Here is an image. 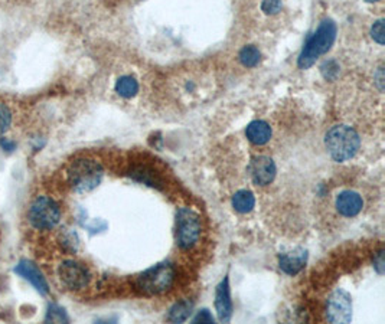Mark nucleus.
<instances>
[{
  "label": "nucleus",
  "mask_w": 385,
  "mask_h": 324,
  "mask_svg": "<svg viewBox=\"0 0 385 324\" xmlns=\"http://www.w3.org/2000/svg\"><path fill=\"white\" fill-rule=\"evenodd\" d=\"M337 23L332 19L322 21L319 28H317L313 35L308 39L302 53L299 55L297 65L300 70H309L310 66L314 65L317 58L328 54L335 39H337Z\"/></svg>",
  "instance_id": "obj_1"
},
{
  "label": "nucleus",
  "mask_w": 385,
  "mask_h": 324,
  "mask_svg": "<svg viewBox=\"0 0 385 324\" xmlns=\"http://www.w3.org/2000/svg\"><path fill=\"white\" fill-rule=\"evenodd\" d=\"M325 146L333 160L346 162L358 153L361 139L353 127L333 126L325 135Z\"/></svg>",
  "instance_id": "obj_2"
},
{
  "label": "nucleus",
  "mask_w": 385,
  "mask_h": 324,
  "mask_svg": "<svg viewBox=\"0 0 385 324\" xmlns=\"http://www.w3.org/2000/svg\"><path fill=\"white\" fill-rule=\"evenodd\" d=\"M104 170L98 162L91 159H78L73 162L66 172L71 189L77 193H88L102 183Z\"/></svg>",
  "instance_id": "obj_3"
},
{
  "label": "nucleus",
  "mask_w": 385,
  "mask_h": 324,
  "mask_svg": "<svg viewBox=\"0 0 385 324\" xmlns=\"http://www.w3.org/2000/svg\"><path fill=\"white\" fill-rule=\"evenodd\" d=\"M175 269L171 264L162 263L144 271L138 277L136 285L139 292L147 296H158L166 293L173 285Z\"/></svg>",
  "instance_id": "obj_4"
},
{
  "label": "nucleus",
  "mask_w": 385,
  "mask_h": 324,
  "mask_svg": "<svg viewBox=\"0 0 385 324\" xmlns=\"http://www.w3.org/2000/svg\"><path fill=\"white\" fill-rule=\"evenodd\" d=\"M29 224L41 231L55 228L61 220L59 204L49 196H38L28 211Z\"/></svg>",
  "instance_id": "obj_5"
},
{
  "label": "nucleus",
  "mask_w": 385,
  "mask_h": 324,
  "mask_svg": "<svg viewBox=\"0 0 385 324\" xmlns=\"http://www.w3.org/2000/svg\"><path fill=\"white\" fill-rule=\"evenodd\" d=\"M200 238V219L189 208H180L176 213V242L182 249H191Z\"/></svg>",
  "instance_id": "obj_6"
},
{
  "label": "nucleus",
  "mask_w": 385,
  "mask_h": 324,
  "mask_svg": "<svg viewBox=\"0 0 385 324\" xmlns=\"http://www.w3.org/2000/svg\"><path fill=\"white\" fill-rule=\"evenodd\" d=\"M58 276L61 283L68 289H74V292L86 288L91 281L88 268L74 260L64 261L58 268Z\"/></svg>",
  "instance_id": "obj_7"
},
{
  "label": "nucleus",
  "mask_w": 385,
  "mask_h": 324,
  "mask_svg": "<svg viewBox=\"0 0 385 324\" xmlns=\"http://www.w3.org/2000/svg\"><path fill=\"white\" fill-rule=\"evenodd\" d=\"M326 318L330 323H350L353 320V300L344 289H335L329 296L326 303Z\"/></svg>",
  "instance_id": "obj_8"
},
{
  "label": "nucleus",
  "mask_w": 385,
  "mask_h": 324,
  "mask_svg": "<svg viewBox=\"0 0 385 324\" xmlns=\"http://www.w3.org/2000/svg\"><path fill=\"white\" fill-rule=\"evenodd\" d=\"M276 173V164L269 156H257L250 163V175L257 186L270 184L274 180Z\"/></svg>",
  "instance_id": "obj_9"
},
{
  "label": "nucleus",
  "mask_w": 385,
  "mask_h": 324,
  "mask_svg": "<svg viewBox=\"0 0 385 324\" xmlns=\"http://www.w3.org/2000/svg\"><path fill=\"white\" fill-rule=\"evenodd\" d=\"M15 272H16V274H19L22 278L28 280L33 287L38 289L41 294H48L49 293V287H48V283H46L44 274L33 263H30L28 260L21 261L18 265H16Z\"/></svg>",
  "instance_id": "obj_10"
},
{
  "label": "nucleus",
  "mask_w": 385,
  "mask_h": 324,
  "mask_svg": "<svg viewBox=\"0 0 385 324\" xmlns=\"http://www.w3.org/2000/svg\"><path fill=\"white\" fill-rule=\"evenodd\" d=\"M335 204H337V211L342 216L354 218L362 211L364 200H362L361 195L354 191H344L337 196Z\"/></svg>",
  "instance_id": "obj_11"
},
{
  "label": "nucleus",
  "mask_w": 385,
  "mask_h": 324,
  "mask_svg": "<svg viewBox=\"0 0 385 324\" xmlns=\"http://www.w3.org/2000/svg\"><path fill=\"white\" fill-rule=\"evenodd\" d=\"M308 263V252L302 248L294 249L292 252L281 254L279 257V267L288 276H296L305 268Z\"/></svg>",
  "instance_id": "obj_12"
},
{
  "label": "nucleus",
  "mask_w": 385,
  "mask_h": 324,
  "mask_svg": "<svg viewBox=\"0 0 385 324\" xmlns=\"http://www.w3.org/2000/svg\"><path fill=\"white\" fill-rule=\"evenodd\" d=\"M215 309L218 313V318L224 323L229 321L232 316V301L229 294V281L228 277H225L221 284L216 287L215 293Z\"/></svg>",
  "instance_id": "obj_13"
},
{
  "label": "nucleus",
  "mask_w": 385,
  "mask_h": 324,
  "mask_svg": "<svg viewBox=\"0 0 385 324\" xmlns=\"http://www.w3.org/2000/svg\"><path fill=\"white\" fill-rule=\"evenodd\" d=\"M245 135L248 142L256 146H263L269 143L272 139V127L263 120H256L247 126Z\"/></svg>",
  "instance_id": "obj_14"
},
{
  "label": "nucleus",
  "mask_w": 385,
  "mask_h": 324,
  "mask_svg": "<svg viewBox=\"0 0 385 324\" xmlns=\"http://www.w3.org/2000/svg\"><path fill=\"white\" fill-rule=\"evenodd\" d=\"M232 207L240 213H248L256 207V198L250 191H238L232 196Z\"/></svg>",
  "instance_id": "obj_15"
},
{
  "label": "nucleus",
  "mask_w": 385,
  "mask_h": 324,
  "mask_svg": "<svg viewBox=\"0 0 385 324\" xmlns=\"http://www.w3.org/2000/svg\"><path fill=\"white\" fill-rule=\"evenodd\" d=\"M115 93L123 98H133L139 93V82L130 75H124L117 79Z\"/></svg>",
  "instance_id": "obj_16"
},
{
  "label": "nucleus",
  "mask_w": 385,
  "mask_h": 324,
  "mask_svg": "<svg viewBox=\"0 0 385 324\" xmlns=\"http://www.w3.org/2000/svg\"><path fill=\"white\" fill-rule=\"evenodd\" d=\"M192 307H194V303L188 301V300L176 303L169 312V320L173 323H182V321L188 320L191 316V312H192Z\"/></svg>",
  "instance_id": "obj_17"
},
{
  "label": "nucleus",
  "mask_w": 385,
  "mask_h": 324,
  "mask_svg": "<svg viewBox=\"0 0 385 324\" xmlns=\"http://www.w3.org/2000/svg\"><path fill=\"white\" fill-rule=\"evenodd\" d=\"M240 62L247 66V68H254L259 65L260 59H261V53L259 50L257 46L254 45H248V46H244L241 50H240Z\"/></svg>",
  "instance_id": "obj_18"
},
{
  "label": "nucleus",
  "mask_w": 385,
  "mask_h": 324,
  "mask_svg": "<svg viewBox=\"0 0 385 324\" xmlns=\"http://www.w3.org/2000/svg\"><path fill=\"white\" fill-rule=\"evenodd\" d=\"M321 73L323 75L325 79L328 81H335L339 74V65L338 62L335 61V59H329V61H325L321 66Z\"/></svg>",
  "instance_id": "obj_19"
},
{
  "label": "nucleus",
  "mask_w": 385,
  "mask_h": 324,
  "mask_svg": "<svg viewBox=\"0 0 385 324\" xmlns=\"http://www.w3.org/2000/svg\"><path fill=\"white\" fill-rule=\"evenodd\" d=\"M12 124V113L10 110L0 102V134H3Z\"/></svg>",
  "instance_id": "obj_20"
},
{
  "label": "nucleus",
  "mask_w": 385,
  "mask_h": 324,
  "mask_svg": "<svg viewBox=\"0 0 385 324\" xmlns=\"http://www.w3.org/2000/svg\"><path fill=\"white\" fill-rule=\"evenodd\" d=\"M371 37L373 39L379 44V45H384L385 42V30H384V19H379L377 21L373 28H371Z\"/></svg>",
  "instance_id": "obj_21"
},
{
  "label": "nucleus",
  "mask_w": 385,
  "mask_h": 324,
  "mask_svg": "<svg viewBox=\"0 0 385 324\" xmlns=\"http://www.w3.org/2000/svg\"><path fill=\"white\" fill-rule=\"evenodd\" d=\"M281 0H263L261 3V10L265 15H276L281 10Z\"/></svg>",
  "instance_id": "obj_22"
},
{
  "label": "nucleus",
  "mask_w": 385,
  "mask_h": 324,
  "mask_svg": "<svg viewBox=\"0 0 385 324\" xmlns=\"http://www.w3.org/2000/svg\"><path fill=\"white\" fill-rule=\"evenodd\" d=\"M46 320H49V321H66L68 318H66L64 310H61L59 307L51 305V307H49V312H48Z\"/></svg>",
  "instance_id": "obj_23"
},
{
  "label": "nucleus",
  "mask_w": 385,
  "mask_h": 324,
  "mask_svg": "<svg viewBox=\"0 0 385 324\" xmlns=\"http://www.w3.org/2000/svg\"><path fill=\"white\" fill-rule=\"evenodd\" d=\"M194 323H214V317L211 316V313L208 310H203V312H199L195 318H194Z\"/></svg>",
  "instance_id": "obj_24"
},
{
  "label": "nucleus",
  "mask_w": 385,
  "mask_h": 324,
  "mask_svg": "<svg viewBox=\"0 0 385 324\" xmlns=\"http://www.w3.org/2000/svg\"><path fill=\"white\" fill-rule=\"evenodd\" d=\"M0 147H2L5 151H13L16 149V143L8 139H0Z\"/></svg>",
  "instance_id": "obj_25"
},
{
  "label": "nucleus",
  "mask_w": 385,
  "mask_h": 324,
  "mask_svg": "<svg viewBox=\"0 0 385 324\" xmlns=\"http://www.w3.org/2000/svg\"><path fill=\"white\" fill-rule=\"evenodd\" d=\"M382 79H384V77H382V68H379L378 70V85H379V90H382Z\"/></svg>",
  "instance_id": "obj_26"
},
{
  "label": "nucleus",
  "mask_w": 385,
  "mask_h": 324,
  "mask_svg": "<svg viewBox=\"0 0 385 324\" xmlns=\"http://www.w3.org/2000/svg\"><path fill=\"white\" fill-rule=\"evenodd\" d=\"M365 2H370V3H375V2H379V0H365Z\"/></svg>",
  "instance_id": "obj_27"
}]
</instances>
